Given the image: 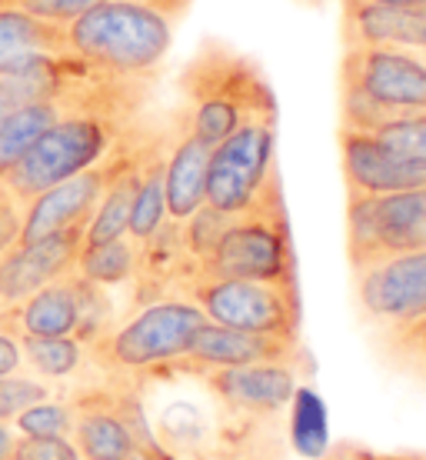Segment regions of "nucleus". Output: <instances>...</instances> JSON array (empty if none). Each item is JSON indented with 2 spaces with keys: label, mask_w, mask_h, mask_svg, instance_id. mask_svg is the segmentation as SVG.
Returning a JSON list of instances; mask_svg holds the SVG:
<instances>
[{
  "label": "nucleus",
  "mask_w": 426,
  "mask_h": 460,
  "mask_svg": "<svg viewBox=\"0 0 426 460\" xmlns=\"http://www.w3.org/2000/svg\"><path fill=\"white\" fill-rule=\"evenodd\" d=\"M293 417H290V438L293 447L307 460H320L330 450V434H326V411L323 401L310 387H297L293 394Z\"/></svg>",
  "instance_id": "obj_24"
},
{
  "label": "nucleus",
  "mask_w": 426,
  "mask_h": 460,
  "mask_svg": "<svg viewBox=\"0 0 426 460\" xmlns=\"http://www.w3.org/2000/svg\"><path fill=\"white\" fill-rule=\"evenodd\" d=\"M377 137L390 150H396V154L426 164V111L393 117V120H387V124L377 130Z\"/></svg>",
  "instance_id": "obj_27"
},
{
  "label": "nucleus",
  "mask_w": 426,
  "mask_h": 460,
  "mask_svg": "<svg viewBox=\"0 0 426 460\" xmlns=\"http://www.w3.org/2000/svg\"><path fill=\"white\" fill-rule=\"evenodd\" d=\"M387 354L406 370L426 377V314L416 321L387 327Z\"/></svg>",
  "instance_id": "obj_26"
},
{
  "label": "nucleus",
  "mask_w": 426,
  "mask_h": 460,
  "mask_svg": "<svg viewBox=\"0 0 426 460\" xmlns=\"http://www.w3.org/2000/svg\"><path fill=\"white\" fill-rule=\"evenodd\" d=\"M184 117L190 134L217 147L250 120H277V97L247 54L207 40L180 74Z\"/></svg>",
  "instance_id": "obj_2"
},
{
  "label": "nucleus",
  "mask_w": 426,
  "mask_h": 460,
  "mask_svg": "<svg viewBox=\"0 0 426 460\" xmlns=\"http://www.w3.org/2000/svg\"><path fill=\"white\" fill-rule=\"evenodd\" d=\"M163 157L161 147L153 144L147 164H143V177H140L137 197H134V208H130V224L127 237L130 241L143 243L147 237H153L161 224L167 220V200H163Z\"/></svg>",
  "instance_id": "obj_22"
},
{
  "label": "nucleus",
  "mask_w": 426,
  "mask_h": 460,
  "mask_svg": "<svg viewBox=\"0 0 426 460\" xmlns=\"http://www.w3.org/2000/svg\"><path fill=\"white\" fill-rule=\"evenodd\" d=\"M343 47H410L426 54V7L343 0Z\"/></svg>",
  "instance_id": "obj_16"
},
{
  "label": "nucleus",
  "mask_w": 426,
  "mask_h": 460,
  "mask_svg": "<svg viewBox=\"0 0 426 460\" xmlns=\"http://www.w3.org/2000/svg\"><path fill=\"white\" fill-rule=\"evenodd\" d=\"M0 4H11L17 11L30 13L44 23H54V27H67L70 21H77L81 13L97 7L100 0H0Z\"/></svg>",
  "instance_id": "obj_29"
},
{
  "label": "nucleus",
  "mask_w": 426,
  "mask_h": 460,
  "mask_svg": "<svg viewBox=\"0 0 426 460\" xmlns=\"http://www.w3.org/2000/svg\"><path fill=\"white\" fill-rule=\"evenodd\" d=\"M21 220H23V204H17L4 187H0V253L11 251L17 237H21Z\"/></svg>",
  "instance_id": "obj_31"
},
{
  "label": "nucleus",
  "mask_w": 426,
  "mask_h": 460,
  "mask_svg": "<svg viewBox=\"0 0 426 460\" xmlns=\"http://www.w3.org/2000/svg\"><path fill=\"white\" fill-rule=\"evenodd\" d=\"M134 4H147V7H153V11L161 13H170V17H177V13H184L194 0H134Z\"/></svg>",
  "instance_id": "obj_33"
},
{
  "label": "nucleus",
  "mask_w": 426,
  "mask_h": 460,
  "mask_svg": "<svg viewBox=\"0 0 426 460\" xmlns=\"http://www.w3.org/2000/svg\"><path fill=\"white\" fill-rule=\"evenodd\" d=\"M410 251H426V187L346 194V253L353 270Z\"/></svg>",
  "instance_id": "obj_7"
},
{
  "label": "nucleus",
  "mask_w": 426,
  "mask_h": 460,
  "mask_svg": "<svg viewBox=\"0 0 426 460\" xmlns=\"http://www.w3.org/2000/svg\"><path fill=\"white\" fill-rule=\"evenodd\" d=\"M207 204L223 214L283 210L277 171V120H250L210 154Z\"/></svg>",
  "instance_id": "obj_5"
},
{
  "label": "nucleus",
  "mask_w": 426,
  "mask_h": 460,
  "mask_svg": "<svg viewBox=\"0 0 426 460\" xmlns=\"http://www.w3.org/2000/svg\"><path fill=\"white\" fill-rule=\"evenodd\" d=\"M423 7H426V0H423Z\"/></svg>",
  "instance_id": "obj_38"
},
{
  "label": "nucleus",
  "mask_w": 426,
  "mask_h": 460,
  "mask_svg": "<svg viewBox=\"0 0 426 460\" xmlns=\"http://www.w3.org/2000/svg\"><path fill=\"white\" fill-rule=\"evenodd\" d=\"M54 58H67L64 27L37 21L11 4H0V77H17Z\"/></svg>",
  "instance_id": "obj_19"
},
{
  "label": "nucleus",
  "mask_w": 426,
  "mask_h": 460,
  "mask_svg": "<svg viewBox=\"0 0 426 460\" xmlns=\"http://www.w3.org/2000/svg\"><path fill=\"white\" fill-rule=\"evenodd\" d=\"M143 104L140 77L97 74L70 104V111L54 127L23 150L21 157L0 173V187L27 204L47 187L67 181L74 173L100 164L127 134Z\"/></svg>",
  "instance_id": "obj_1"
},
{
  "label": "nucleus",
  "mask_w": 426,
  "mask_h": 460,
  "mask_svg": "<svg viewBox=\"0 0 426 460\" xmlns=\"http://www.w3.org/2000/svg\"><path fill=\"white\" fill-rule=\"evenodd\" d=\"M369 460H426V454H369Z\"/></svg>",
  "instance_id": "obj_36"
},
{
  "label": "nucleus",
  "mask_w": 426,
  "mask_h": 460,
  "mask_svg": "<svg viewBox=\"0 0 426 460\" xmlns=\"http://www.w3.org/2000/svg\"><path fill=\"white\" fill-rule=\"evenodd\" d=\"M187 300L210 323L256 334L300 337L297 280H247V277H194L184 284Z\"/></svg>",
  "instance_id": "obj_6"
},
{
  "label": "nucleus",
  "mask_w": 426,
  "mask_h": 460,
  "mask_svg": "<svg viewBox=\"0 0 426 460\" xmlns=\"http://www.w3.org/2000/svg\"><path fill=\"white\" fill-rule=\"evenodd\" d=\"M23 364V350H21V341L7 331H0V377L4 374H17Z\"/></svg>",
  "instance_id": "obj_32"
},
{
  "label": "nucleus",
  "mask_w": 426,
  "mask_h": 460,
  "mask_svg": "<svg viewBox=\"0 0 426 460\" xmlns=\"http://www.w3.org/2000/svg\"><path fill=\"white\" fill-rule=\"evenodd\" d=\"M11 460H81V450L70 438H27L17 434Z\"/></svg>",
  "instance_id": "obj_30"
},
{
  "label": "nucleus",
  "mask_w": 426,
  "mask_h": 460,
  "mask_svg": "<svg viewBox=\"0 0 426 460\" xmlns=\"http://www.w3.org/2000/svg\"><path fill=\"white\" fill-rule=\"evenodd\" d=\"M110 171H114V150L100 164L74 173L60 184L47 187L44 194H37L34 200H27L17 243H34L40 237L60 234V230L87 227V220L93 217V210L100 204V194H104L107 181H110Z\"/></svg>",
  "instance_id": "obj_12"
},
{
  "label": "nucleus",
  "mask_w": 426,
  "mask_h": 460,
  "mask_svg": "<svg viewBox=\"0 0 426 460\" xmlns=\"http://www.w3.org/2000/svg\"><path fill=\"white\" fill-rule=\"evenodd\" d=\"M340 84L393 111H426V58L410 47H343Z\"/></svg>",
  "instance_id": "obj_9"
},
{
  "label": "nucleus",
  "mask_w": 426,
  "mask_h": 460,
  "mask_svg": "<svg viewBox=\"0 0 426 460\" xmlns=\"http://www.w3.org/2000/svg\"><path fill=\"white\" fill-rule=\"evenodd\" d=\"M97 74H100V70L87 67L64 93H57V97H44V101H27V104H21L7 120H4V127H0V173L7 171L23 150L30 147L47 127H54L60 117L67 114L70 104L77 101V93H81Z\"/></svg>",
  "instance_id": "obj_20"
},
{
  "label": "nucleus",
  "mask_w": 426,
  "mask_h": 460,
  "mask_svg": "<svg viewBox=\"0 0 426 460\" xmlns=\"http://www.w3.org/2000/svg\"><path fill=\"white\" fill-rule=\"evenodd\" d=\"M23 350V360L47 380L74 377L83 367L87 344L77 337H17Z\"/></svg>",
  "instance_id": "obj_23"
},
{
  "label": "nucleus",
  "mask_w": 426,
  "mask_h": 460,
  "mask_svg": "<svg viewBox=\"0 0 426 460\" xmlns=\"http://www.w3.org/2000/svg\"><path fill=\"white\" fill-rule=\"evenodd\" d=\"M194 277H247V280H297L293 243L283 210L233 214ZM190 277V280H194Z\"/></svg>",
  "instance_id": "obj_8"
},
{
  "label": "nucleus",
  "mask_w": 426,
  "mask_h": 460,
  "mask_svg": "<svg viewBox=\"0 0 426 460\" xmlns=\"http://www.w3.org/2000/svg\"><path fill=\"white\" fill-rule=\"evenodd\" d=\"M196 377L220 403L237 414H277L297 394V367L290 364H247V367H210Z\"/></svg>",
  "instance_id": "obj_14"
},
{
  "label": "nucleus",
  "mask_w": 426,
  "mask_h": 460,
  "mask_svg": "<svg viewBox=\"0 0 426 460\" xmlns=\"http://www.w3.org/2000/svg\"><path fill=\"white\" fill-rule=\"evenodd\" d=\"M353 274L360 311L367 321L396 327L426 314V251L393 253L357 267Z\"/></svg>",
  "instance_id": "obj_10"
},
{
  "label": "nucleus",
  "mask_w": 426,
  "mask_h": 460,
  "mask_svg": "<svg viewBox=\"0 0 426 460\" xmlns=\"http://www.w3.org/2000/svg\"><path fill=\"white\" fill-rule=\"evenodd\" d=\"M137 253L140 243L130 241V237H117V241L104 243H83L74 270L87 277L91 284L117 288V284L134 280V274H137Z\"/></svg>",
  "instance_id": "obj_21"
},
{
  "label": "nucleus",
  "mask_w": 426,
  "mask_h": 460,
  "mask_svg": "<svg viewBox=\"0 0 426 460\" xmlns=\"http://www.w3.org/2000/svg\"><path fill=\"white\" fill-rule=\"evenodd\" d=\"M207 314L187 297H163L143 304L130 321L110 327L87 350L110 377L161 370L190 350Z\"/></svg>",
  "instance_id": "obj_4"
},
{
  "label": "nucleus",
  "mask_w": 426,
  "mask_h": 460,
  "mask_svg": "<svg viewBox=\"0 0 426 460\" xmlns=\"http://www.w3.org/2000/svg\"><path fill=\"white\" fill-rule=\"evenodd\" d=\"M77 323H81V304L74 288V270L60 280H50L17 307L0 311V331L13 337H74Z\"/></svg>",
  "instance_id": "obj_18"
},
{
  "label": "nucleus",
  "mask_w": 426,
  "mask_h": 460,
  "mask_svg": "<svg viewBox=\"0 0 426 460\" xmlns=\"http://www.w3.org/2000/svg\"><path fill=\"white\" fill-rule=\"evenodd\" d=\"M340 164L346 194H393L426 187V164L404 157L383 144L377 134L340 127Z\"/></svg>",
  "instance_id": "obj_13"
},
{
  "label": "nucleus",
  "mask_w": 426,
  "mask_h": 460,
  "mask_svg": "<svg viewBox=\"0 0 426 460\" xmlns=\"http://www.w3.org/2000/svg\"><path fill=\"white\" fill-rule=\"evenodd\" d=\"M17 107H21V101L13 97L11 84L0 77V127H4V120H7V117H11L13 111H17Z\"/></svg>",
  "instance_id": "obj_34"
},
{
  "label": "nucleus",
  "mask_w": 426,
  "mask_h": 460,
  "mask_svg": "<svg viewBox=\"0 0 426 460\" xmlns=\"http://www.w3.org/2000/svg\"><path fill=\"white\" fill-rule=\"evenodd\" d=\"M320 460H369V450L363 447H353V444H343V447H336L334 454L326 450Z\"/></svg>",
  "instance_id": "obj_35"
},
{
  "label": "nucleus",
  "mask_w": 426,
  "mask_h": 460,
  "mask_svg": "<svg viewBox=\"0 0 426 460\" xmlns=\"http://www.w3.org/2000/svg\"><path fill=\"white\" fill-rule=\"evenodd\" d=\"M300 360H303L300 337L233 331V327H220V323L207 321L196 331L190 350L161 370L196 377L210 367H247V364H290V367H297Z\"/></svg>",
  "instance_id": "obj_11"
},
{
  "label": "nucleus",
  "mask_w": 426,
  "mask_h": 460,
  "mask_svg": "<svg viewBox=\"0 0 426 460\" xmlns=\"http://www.w3.org/2000/svg\"><path fill=\"white\" fill-rule=\"evenodd\" d=\"M74 430L70 440L81 450V460H134L137 438L124 414L117 411V387L83 391L74 401Z\"/></svg>",
  "instance_id": "obj_15"
},
{
  "label": "nucleus",
  "mask_w": 426,
  "mask_h": 460,
  "mask_svg": "<svg viewBox=\"0 0 426 460\" xmlns=\"http://www.w3.org/2000/svg\"><path fill=\"white\" fill-rule=\"evenodd\" d=\"M17 434L27 438H70L74 430V407L60 401H37L11 420Z\"/></svg>",
  "instance_id": "obj_25"
},
{
  "label": "nucleus",
  "mask_w": 426,
  "mask_h": 460,
  "mask_svg": "<svg viewBox=\"0 0 426 460\" xmlns=\"http://www.w3.org/2000/svg\"><path fill=\"white\" fill-rule=\"evenodd\" d=\"M67 58L114 77H147L167 58L173 44V17L134 4L100 0L64 27Z\"/></svg>",
  "instance_id": "obj_3"
},
{
  "label": "nucleus",
  "mask_w": 426,
  "mask_h": 460,
  "mask_svg": "<svg viewBox=\"0 0 426 460\" xmlns=\"http://www.w3.org/2000/svg\"><path fill=\"white\" fill-rule=\"evenodd\" d=\"M47 397H50V387H47L44 380L21 377V374H4L0 377V420L11 424L21 411H27L37 401H47Z\"/></svg>",
  "instance_id": "obj_28"
},
{
  "label": "nucleus",
  "mask_w": 426,
  "mask_h": 460,
  "mask_svg": "<svg viewBox=\"0 0 426 460\" xmlns=\"http://www.w3.org/2000/svg\"><path fill=\"white\" fill-rule=\"evenodd\" d=\"M177 140L163 161V200H167V217L184 224L194 210L207 204V171L213 147L190 134L184 111L173 120Z\"/></svg>",
  "instance_id": "obj_17"
},
{
  "label": "nucleus",
  "mask_w": 426,
  "mask_h": 460,
  "mask_svg": "<svg viewBox=\"0 0 426 460\" xmlns=\"http://www.w3.org/2000/svg\"><path fill=\"white\" fill-rule=\"evenodd\" d=\"M367 4H393V7H423V0H367Z\"/></svg>",
  "instance_id": "obj_37"
}]
</instances>
